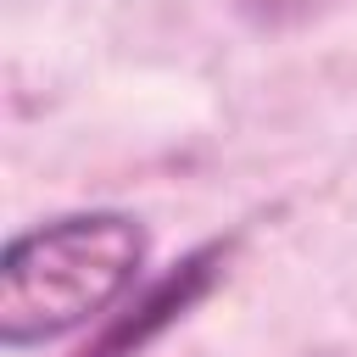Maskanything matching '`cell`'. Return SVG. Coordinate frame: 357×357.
<instances>
[{"instance_id": "cell-2", "label": "cell", "mask_w": 357, "mask_h": 357, "mask_svg": "<svg viewBox=\"0 0 357 357\" xmlns=\"http://www.w3.org/2000/svg\"><path fill=\"white\" fill-rule=\"evenodd\" d=\"M223 262H229V245L223 240H212V245H201V251H190L184 262H173L139 301H128L78 357H139L167 324H178L212 284H218V273H223Z\"/></svg>"}, {"instance_id": "cell-1", "label": "cell", "mask_w": 357, "mask_h": 357, "mask_svg": "<svg viewBox=\"0 0 357 357\" xmlns=\"http://www.w3.org/2000/svg\"><path fill=\"white\" fill-rule=\"evenodd\" d=\"M145 229L123 212H73L28 229L0 257V340L45 346L106 312L139 273Z\"/></svg>"}]
</instances>
